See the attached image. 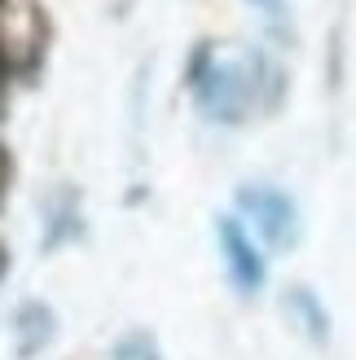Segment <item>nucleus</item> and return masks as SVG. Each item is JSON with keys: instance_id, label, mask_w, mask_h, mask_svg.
Listing matches in <instances>:
<instances>
[{"instance_id": "nucleus-1", "label": "nucleus", "mask_w": 356, "mask_h": 360, "mask_svg": "<svg viewBox=\"0 0 356 360\" xmlns=\"http://www.w3.org/2000/svg\"><path fill=\"white\" fill-rule=\"evenodd\" d=\"M238 207L255 220L260 238L273 250H291L299 242V211L281 189L273 185H242L238 189Z\"/></svg>"}, {"instance_id": "nucleus-2", "label": "nucleus", "mask_w": 356, "mask_h": 360, "mask_svg": "<svg viewBox=\"0 0 356 360\" xmlns=\"http://www.w3.org/2000/svg\"><path fill=\"white\" fill-rule=\"evenodd\" d=\"M216 238H220L224 268H229V277H234V285L242 295H255L264 285V259H260L255 242L246 238V229L238 220H229V215H220V220H216Z\"/></svg>"}, {"instance_id": "nucleus-3", "label": "nucleus", "mask_w": 356, "mask_h": 360, "mask_svg": "<svg viewBox=\"0 0 356 360\" xmlns=\"http://www.w3.org/2000/svg\"><path fill=\"white\" fill-rule=\"evenodd\" d=\"M251 5L269 18V27L281 35V40H291V18H286V0H251Z\"/></svg>"}, {"instance_id": "nucleus-4", "label": "nucleus", "mask_w": 356, "mask_h": 360, "mask_svg": "<svg viewBox=\"0 0 356 360\" xmlns=\"http://www.w3.org/2000/svg\"><path fill=\"white\" fill-rule=\"evenodd\" d=\"M0 273H5V250H0Z\"/></svg>"}]
</instances>
